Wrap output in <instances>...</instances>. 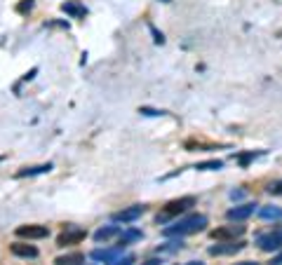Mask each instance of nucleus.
I'll return each mask as SVG.
<instances>
[{"instance_id":"nucleus-10","label":"nucleus","mask_w":282,"mask_h":265,"mask_svg":"<svg viewBox=\"0 0 282 265\" xmlns=\"http://www.w3.org/2000/svg\"><path fill=\"white\" fill-rule=\"evenodd\" d=\"M62 9L69 14L70 19H82L87 17V7L80 2V0H66V2H62Z\"/></svg>"},{"instance_id":"nucleus-17","label":"nucleus","mask_w":282,"mask_h":265,"mask_svg":"<svg viewBox=\"0 0 282 265\" xmlns=\"http://www.w3.org/2000/svg\"><path fill=\"white\" fill-rule=\"evenodd\" d=\"M195 169H200V171H219L223 169V162L221 159H210V162H198Z\"/></svg>"},{"instance_id":"nucleus-21","label":"nucleus","mask_w":282,"mask_h":265,"mask_svg":"<svg viewBox=\"0 0 282 265\" xmlns=\"http://www.w3.org/2000/svg\"><path fill=\"white\" fill-rule=\"evenodd\" d=\"M134 261H137V258H134L132 254H127V256H118L111 265H134Z\"/></svg>"},{"instance_id":"nucleus-5","label":"nucleus","mask_w":282,"mask_h":265,"mask_svg":"<svg viewBox=\"0 0 282 265\" xmlns=\"http://www.w3.org/2000/svg\"><path fill=\"white\" fill-rule=\"evenodd\" d=\"M254 212H256V204L245 202V204H238V207L228 209V212H226V218H228V221H245V218H249Z\"/></svg>"},{"instance_id":"nucleus-26","label":"nucleus","mask_w":282,"mask_h":265,"mask_svg":"<svg viewBox=\"0 0 282 265\" xmlns=\"http://www.w3.org/2000/svg\"><path fill=\"white\" fill-rule=\"evenodd\" d=\"M245 197V190H230V200H242Z\"/></svg>"},{"instance_id":"nucleus-20","label":"nucleus","mask_w":282,"mask_h":265,"mask_svg":"<svg viewBox=\"0 0 282 265\" xmlns=\"http://www.w3.org/2000/svg\"><path fill=\"white\" fill-rule=\"evenodd\" d=\"M184 247V242H181V237H176V239H172V242H167L165 247H160L162 251H179V249Z\"/></svg>"},{"instance_id":"nucleus-14","label":"nucleus","mask_w":282,"mask_h":265,"mask_svg":"<svg viewBox=\"0 0 282 265\" xmlns=\"http://www.w3.org/2000/svg\"><path fill=\"white\" fill-rule=\"evenodd\" d=\"M123 230L118 228V225H104V228H99L97 232H94V239L97 242H106V239H111V237H118Z\"/></svg>"},{"instance_id":"nucleus-22","label":"nucleus","mask_w":282,"mask_h":265,"mask_svg":"<svg viewBox=\"0 0 282 265\" xmlns=\"http://www.w3.org/2000/svg\"><path fill=\"white\" fill-rule=\"evenodd\" d=\"M266 190H268L271 195H282V178H280V181H273V183L266 188Z\"/></svg>"},{"instance_id":"nucleus-6","label":"nucleus","mask_w":282,"mask_h":265,"mask_svg":"<svg viewBox=\"0 0 282 265\" xmlns=\"http://www.w3.org/2000/svg\"><path fill=\"white\" fill-rule=\"evenodd\" d=\"M17 235L24 239H45L50 237V228H45V225H19Z\"/></svg>"},{"instance_id":"nucleus-28","label":"nucleus","mask_w":282,"mask_h":265,"mask_svg":"<svg viewBox=\"0 0 282 265\" xmlns=\"http://www.w3.org/2000/svg\"><path fill=\"white\" fill-rule=\"evenodd\" d=\"M160 263H162L160 258H150V261H146V263H143V265H160Z\"/></svg>"},{"instance_id":"nucleus-29","label":"nucleus","mask_w":282,"mask_h":265,"mask_svg":"<svg viewBox=\"0 0 282 265\" xmlns=\"http://www.w3.org/2000/svg\"><path fill=\"white\" fill-rule=\"evenodd\" d=\"M233 265H259L256 261H242V263H233Z\"/></svg>"},{"instance_id":"nucleus-4","label":"nucleus","mask_w":282,"mask_h":265,"mask_svg":"<svg viewBox=\"0 0 282 265\" xmlns=\"http://www.w3.org/2000/svg\"><path fill=\"white\" fill-rule=\"evenodd\" d=\"M143 212H146V207H143V204H132V207L123 209V212L113 213V221L115 223H132V221H137V218H141Z\"/></svg>"},{"instance_id":"nucleus-32","label":"nucleus","mask_w":282,"mask_h":265,"mask_svg":"<svg viewBox=\"0 0 282 265\" xmlns=\"http://www.w3.org/2000/svg\"><path fill=\"white\" fill-rule=\"evenodd\" d=\"M162 2H169V0H162Z\"/></svg>"},{"instance_id":"nucleus-31","label":"nucleus","mask_w":282,"mask_h":265,"mask_svg":"<svg viewBox=\"0 0 282 265\" xmlns=\"http://www.w3.org/2000/svg\"><path fill=\"white\" fill-rule=\"evenodd\" d=\"M78 265H92V263H78Z\"/></svg>"},{"instance_id":"nucleus-33","label":"nucleus","mask_w":282,"mask_h":265,"mask_svg":"<svg viewBox=\"0 0 282 265\" xmlns=\"http://www.w3.org/2000/svg\"><path fill=\"white\" fill-rule=\"evenodd\" d=\"M0 159H2V158H0Z\"/></svg>"},{"instance_id":"nucleus-9","label":"nucleus","mask_w":282,"mask_h":265,"mask_svg":"<svg viewBox=\"0 0 282 265\" xmlns=\"http://www.w3.org/2000/svg\"><path fill=\"white\" fill-rule=\"evenodd\" d=\"M240 249H245V242H226V244H216V247H210L212 256H228V254H238Z\"/></svg>"},{"instance_id":"nucleus-16","label":"nucleus","mask_w":282,"mask_h":265,"mask_svg":"<svg viewBox=\"0 0 282 265\" xmlns=\"http://www.w3.org/2000/svg\"><path fill=\"white\" fill-rule=\"evenodd\" d=\"M54 263L57 265H78V263H85V256H82V254H69V256H59Z\"/></svg>"},{"instance_id":"nucleus-1","label":"nucleus","mask_w":282,"mask_h":265,"mask_svg":"<svg viewBox=\"0 0 282 265\" xmlns=\"http://www.w3.org/2000/svg\"><path fill=\"white\" fill-rule=\"evenodd\" d=\"M207 216L205 213H188L184 218L174 221L172 225L162 228V235L165 237H184V235H193V232H200V230L207 228Z\"/></svg>"},{"instance_id":"nucleus-12","label":"nucleus","mask_w":282,"mask_h":265,"mask_svg":"<svg viewBox=\"0 0 282 265\" xmlns=\"http://www.w3.org/2000/svg\"><path fill=\"white\" fill-rule=\"evenodd\" d=\"M9 251L19 258H38V249H35L33 244H26V242H14V244L9 247Z\"/></svg>"},{"instance_id":"nucleus-25","label":"nucleus","mask_w":282,"mask_h":265,"mask_svg":"<svg viewBox=\"0 0 282 265\" xmlns=\"http://www.w3.org/2000/svg\"><path fill=\"white\" fill-rule=\"evenodd\" d=\"M139 113L150 115V117H155V115H165V110H153V108H139Z\"/></svg>"},{"instance_id":"nucleus-23","label":"nucleus","mask_w":282,"mask_h":265,"mask_svg":"<svg viewBox=\"0 0 282 265\" xmlns=\"http://www.w3.org/2000/svg\"><path fill=\"white\" fill-rule=\"evenodd\" d=\"M148 31H150V33H153V40H155V43H158V45H162V43H165V36H162V33H160V31H158V28H155V26H153V24H148Z\"/></svg>"},{"instance_id":"nucleus-3","label":"nucleus","mask_w":282,"mask_h":265,"mask_svg":"<svg viewBox=\"0 0 282 265\" xmlns=\"http://www.w3.org/2000/svg\"><path fill=\"white\" fill-rule=\"evenodd\" d=\"M256 247L266 251V254H275L282 249V230H273V232H266L256 237Z\"/></svg>"},{"instance_id":"nucleus-11","label":"nucleus","mask_w":282,"mask_h":265,"mask_svg":"<svg viewBox=\"0 0 282 265\" xmlns=\"http://www.w3.org/2000/svg\"><path fill=\"white\" fill-rule=\"evenodd\" d=\"M245 232V225H230V228H219L212 232V237L214 239H228V242H233L235 237H240Z\"/></svg>"},{"instance_id":"nucleus-24","label":"nucleus","mask_w":282,"mask_h":265,"mask_svg":"<svg viewBox=\"0 0 282 265\" xmlns=\"http://www.w3.org/2000/svg\"><path fill=\"white\" fill-rule=\"evenodd\" d=\"M31 9H33V0H24V2L17 5V12H21V14H24V12H31Z\"/></svg>"},{"instance_id":"nucleus-19","label":"nucleus","mask_w":282,"mask_h":265,"mask_svg":"<svg viewBox=\"0 0 282 265\" xmlns=\"http://www.w3.org/2000/svg\"><path fill=\"white\" fill-rule=\"evenodd\" d=\"M259 155H264V151H256V153H254V151H249V153H242V155H235V159H238L240 167H247V164H249L252 159H256Z\"/></svg>"},{"instance_id":"nucleus-7","label":"nucleus","mask_w":282,"mask_h":265,"mask_svg":"<svg viewBox=\"0 0 282 265\" xmlns=\"http://www.w3.org/2000/svg\"><path fill=\"white\" fill-rule=\"evenodd\" d=\"M85 237H87V230L69 228L66 232L59 235V239H57V247H69V244H75V242H80V239H85Z\"/></svg>"},{"instance_id":"nucleus-18","label":"nucleus","mask_w":282,"mask_h":265,"mask_svg":"<svg viewBox=\"0 0 282 265\" xmlns=\"http://www.w3.org/2000/svg\"><path fill=\"white\" fill-rule=\"evenodd\" d=\"M118 237H120L118 244H123L125 247V244H130V242H134V239H141L143 235H141V230H127V232H120Z\"/></svg>"},{"instance_id":"nucleus-15","label":"nucleus","mask_w":282,"mask_h":265,"mask_svg":"<svg viewBox=\"0 0 282 265\" xmlns=\"http://www.w3.org/2000/svg\"><path fill=\"white\" fill-rule=\"evenodd\" d=\"M259 216H261L264 221H282V209L280 207H275V204H271V207H261V209H259Z\"/></svg>"},{"instance_id":"nucleus-30","label":"nucleus","mask_w":282,"mask_h":265,"mask_svg":"<svg viewBox=\"0 0 282 265\" xmlns=\"http://www.w3.org/2000/svg\"><path fill=\"white\" fill-rule=\"evenodd\" d=\"M186 265H205V263H203V261H188Z\"/></svg>"},{"instance_id":"nucleus-27","label":"nucleus","mask_w":282,"mask_h":265,"mask_svg":"<svg viewBox=\"0 0 282 265\" xmlns=\"http://www.w3.org/2000/svg\"><path fill=\"white\" fill-rule=\"evenodd\" d=\"M271 265H282V249H280V254H275V256H273Z\"/></svg>"},{"instance_id":"nucleus-2","label":"nucleus","mask_w":282,"mask_h":265,"mask_svg":"<svg viewBox=\"0 0 282 265\" xmlns=\"http://www.w3.org/2000/svg\"><path fill=\"white\" fill-rule=\"evenodd\" d=\"M195 204H198V200H195L193 195H186V197L172 200V202L165 204L162 213H158V218H155V221H158V223H167V221H172L174 216H179V213H186L188 209H193Z\"/></svg>"},{"instance_id":"nucleus-13","label":"nucleus","mask_w":282,"mask_h":265,"mask_svg":"<svg viewBox=\"0 0 282 265\" xmlns=\"http://www.w3.org/2000/svg\"><path fill=\"white\" fill-rule=\"evenodd\" d=\"M47 171H52V164H50V162H47V164H38V167H24V169H19L14 176H17V178L38 176V174H47Z\"/></svg>"},{"instance_id":"nucleus-8","label":"nucleus","mask_w":282,"mask_h":265,"mask_svg":"<svg viewBox=\"0 0 282 265\" xmlns=\"http://www.w3.org/2000/svg\"><path fill=\"white\" fill-rule=\"evenodd\" d=\"M118 256H123V244H118V247H113V249H94L92 251V258L94 261H104V263H113Z\"/></svg>"}]
</instances>
